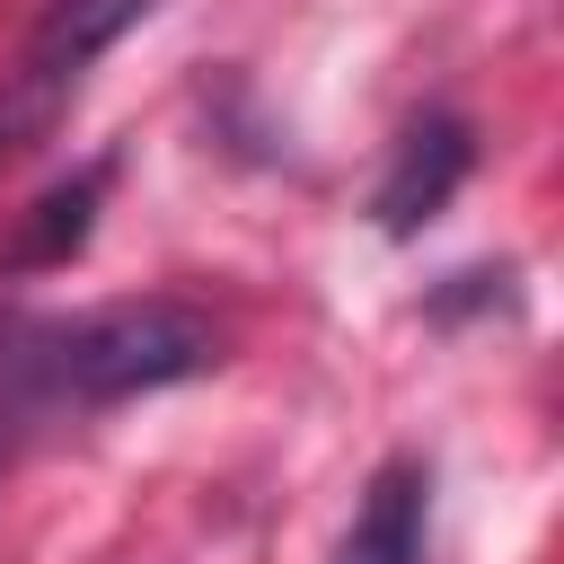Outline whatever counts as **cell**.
<instances>
[{"label": "cell", "mask_w": 564, "mask_h": 564, "mask_svg": "<svg viewBox=\"0 0 564 564\" xmlns=\"http://www.w3.org/2000/svg\"><path fill=\"white\" fill-rule=\"evenodd\" d=\"M220 370V326L194 300H97L70 317H0V414H106Z\"/></svg>", "instance_id": "cell-1"}, {"label": "cell", "mask_w": 564, "mask_h": 564, "mask_svg": "<svg viewBox=\"0 0 564 564\" xmlns=\"http://www.w3.org/2000/svg\"><path fill=\"white\" fill-rule=\"evenodd\" d=\"M476 167V123L467 115H414L388 150V176L370 185V229L379 238H414L423 220L449 212V194Z\"/></svg>", "instance_id": "cell-2"}, {"label": "cell", "mask_w": 564, "mask_h": 564, "mask_svg": "<svg viewBox=\"0 0 564 564\" xmlns=\"http://www.w3.org/2000/svg\"><path fill=\"white\" fill-rule=\"evenodd\" d=\"M423 538H432V467L423 458H388L361 485L335 564H423Z\"/></svg>", "instance_id": "cell-3"}, {"label": "cell", "mask_w": 564, "mask_h": 564, "mask_svg": "<svg viewBox=\"0 0 564 564\" xmlns=\"http://www.w3.org/2000/svg\"><path fill=\"white\" fill-rule=\"evenodd\" d=\"M106 176H115V159H88V167H70L62 185H44V194L18 212V238L0 247V273L18 282V273H53V264H70V256L88 247V229H97Z\"/></svg>", "instance_id": "cell-4"}, {"label": "cell", "mask_w": 564, "mask_h": 564, "mask_svg": "<svg viewBox=\"0 0 564 564\" xmlns=\"http://www.w3.org/2000/svg\"><path fill=\"white\" fill-rule=\"evenodd\" d=\"M62 115H70V88H53V79H35V70H9V88H0V167H9L26 141H44Z\"/></svg>", "instance_id": "cell-5"}]
</instances>
